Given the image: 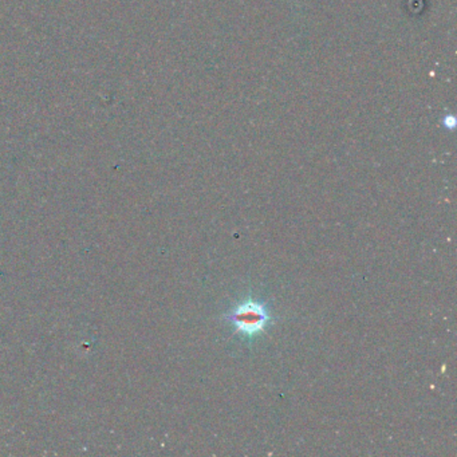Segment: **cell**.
<instances>
[{
	"instance_id": "6da1fadb",
	"label": "cell",
	"mask_w": 457,
	"mask_h": 457,
	"mask_svg": "<svg viewBox=\"0 0 457 457\" xmlns=\"http://www.w3.org/2000/svg\"><path fill=\"white\" fill-rule=\"evenodd\" d=\"M221 318L234 326V334H242L250 339L264 333L277 320L272 317L266 301H256L253 298L235 304L228 312H224Z\"/></svg>"
}]
</instances>
